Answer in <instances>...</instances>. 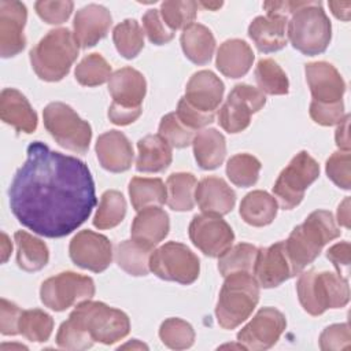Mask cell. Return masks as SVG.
<instances>
[{
	"instance_id": "obj_1",
	"label": "cell",
	"mask_w": 351,
	"mask_h": 351,
	"mask_svg": "<svg viewBox=\"0 0 351 351\" xmlns=\"http://www.w3.org/2000/svg\"><path fill=\"white\" fill-rule=\"evenodd\" d=\"M26 154L8 189L10 208L34 233L64 237L81 226L96 206L90 171L85 162L52 151L41 141L29 144Z\"/></svg>"
},
{
	"instance_id": "obj_2",
	"label": "cell",
	"mask_w": 351,
	"mask_h": 351,
	"mask_svg": "<svg viewBox=\"0 0 351 351\" xmlns=\"http://www.w3.org/2000/svg\"><path fill=\"white\" fill-rule=\"evenodd\" d=\"M339 236L340 229L337 228L330 211H313L284 241L285 252L295 274H300L307 265L315 261L324 245Z\"/></svg>"
},
{
	"instance_id": "obj_3",
	"label": "cell",
	"mask_w": 351,
	"mask_h": 351,
	"mask_svg": "<svg viewBox=\"0 0 351 351\" xmlns=\"http://www.w3.org/2000/svg\"><path fill=\"white\" fill-rule=\"evenodd\" d=\"M29 55L37 77L56 82L69 74L78 56V44L69 29H52L32 48Z\"/></svg>"
},
{
	"instance_id": "obj_4",
	"label": "cell",
	"mask_w": 351,
	"mask_h": 351,
	"mask_svg": "<svg viewBox=\"0 0 351 351\" xmlns=\"http://www.w3.org/2000/svg\"><path fill=\"white\" fill-rule=\"evenodd\" d=\"M296 292L302 307L311 315H321L328 308H341L350 300L347 278L332 271L311 269L302 273Z\"/></svg>"
},
{
	"instance_id": "obj_5",
	"label": "cell",
	"mask_w": 351,
	"mask_h": 351,
	"mask_svg": "<svg viewBox=\"0 0 351 351\" xmlns=\"http://www.w3.org/2000/svg\"><path fill=\"white\" fill-rule=\"evenodd\" d=\"M259 300V284L248 271H237L225 277L219 291L215 315L219 326L234 329L244 322Z\"/></svg>"
},
{
	"instance_id": "obj_6",
	"label": "cell",
	"mask_w": 351,
	"mask_h": 351,
	"mask_svg": "<svg viewBox=\"0 0 351 351\" xmlns=\"http://www.w3.org/2000/svg\"><path fill=\"white\" fill-rule=\"evenodd\" d=\"M295 49L314 56L322 53L332 38V25L321 1H303L291 15L287 30Z\"/></svg>"
},
{
	"instance_id": "obj_7",
	"label": "cell",
	"mask_w": 351,
	"mask_h": 351,
	"mask_svg": "<svg viewBox=\"0 0 351 351\" xmlns=\"http://www.w3.org/2000/svg\"><path fill=\"white\" fill-rule=\"evenodd\" d=\"M69 319L85 330L93 341L112 344L122 340L130 330L129 317L101 302L84 300L69 315Z\"/></svg>"
},
{
	"instance_id": "obj_8",
	"label": "cell",
	"mask_w": 351,
	"mask_h": 351,
	"mask_svg": "<svg viewBox=\"0 0 351 351\" xmlns=\"http://www.w3.org/2000/svg\"><path fill=\"white\" fill-rule=\"evenodd\" d=\"M44 126L55 141L73 152L85 154L92 138L90 125L70 106L62 101L49 103L44 111Z\"/></svg>"
},
{
	"instance_id": "obj_9",
	"label": "cell",
	"mask_w": 351,
	"mask_h": 351,
	"mask_svg": "<svg viewBox=\"0 0 351 351\" xmlns=\"http://www.w3.org/2000/svg\"><path fill=\"white\" fill-rule=\"evenodd\" d=\"M149 270L162 280L188 285L197 280L200 262L185 244L169 241L151 252Z\"/></svg>"
},
{
	"instance_id": "obj_10",
	"label": "cell",
	"mask_w": 351,
	"mask_h": 351,
	"mask_svg": "<svg viewBox=\"0 0 351 351\" xmlns=\"http://www.w3.org/2000/svg\"><path fill=\"white\" fill-rule=\"evenodd\" d=\"M319 165L308 152L300 151L280 173L273 193L285 210H292L304 197L306 189L318 178Z\"/></svg>"
},
{
	"instance_id": "obj_11",
	"label": "cell",
	"mask_w": 351,
	"mask_h": 351,
	"mask_svg": "<svg viewBox=\"0 0 351 351\" xmlns=\"http://www.w3.org/2000/svg\"><path fill=\"white\" fill-rule=\"evenodd\" d=\"M95 295V282L90 277L74 271H63L41 284L40 299L53 311H63L73 304L89 300Z\"/></svg>"
},
{
	"instance_id": "obj_12",
	"label": "cell",
	"mask_w": 351,
	"mask_h": 351,
	"mask_svg": "<svg viewBox=\"0 0 351 351\" xmlns=\"http://www.w3.org/2000/svg\"><path fill=\"white\" fill-rule=\"evenodd\" d=\"M266 103L263 92L248 84H237L228 95L218 112V122L228 133H239L248 128L251 115Z\"/></svg>"
},
{
	"instance_id": "obj_13",
	"label": "cell",
	"mask_w": 351,
	"mask_h": 351,
	"mask_svg": "<svg viewBox=\"0 0 351 351\" xmlns=\"http://www.w3.org/2000/svg\"><path fill=\"white\" fill-rule=\"evenodd\" d=\"M189 239L204 255L215 258L232 247L234 233L221 215L204 213L195 215L191 221Z\"/></svg>"
},
{
	"instance_id": "obj_14",
	"label": "cell",
	"mask_w": 351,
	"mask_h": 351,
	"mask_svg": "<svg viewBox=\"0 0 351 351\" xmlns=\"http://www.w3.org/2000/svg\"><path fill=\"white\" fill-rule=\"evenodd\" d=\"M285 315L274 307H262L237 333V341L245 350L262 351L273 347L285 330Z\"/></svg>"
},
{
	"instance_id": "obj_15",
	"label": "cell",
	"mask_w": 351,
	"mask_h": 351,
	"mask_svg": "<svg viewBox=\"0 0 351 351\" xmlns=\"http://www.w3.org/2000/svg\"><path fill=\"white\" fill-rule=\"evenodd\" d=\"M71 261L81 269L95 273L104 271L112 261L111 241L93 230H81L70 241Z\"/></svg>"
},
{
	"instance_id": "obj_16",
	"label": "cell",
	"mask_w": 351,
	"mask_h": 351,
	"mask_svg": "<svg viewBox=\"0 0 351 351\" xmlns=\"http://www.w3.org/2000/svg\"><path fill=\"white\" fill-rule=\"evenodd\" d=\"M255 280L259 287L274 288L296 276L285 252L284 241L274 243L265 248H258L252 266Z\"/></svg>"
},
{
	"instance_id": "obj_17",
	"label": "cell",
	"mask_w": 351,
	"mask_h": 351,
	"mask_svg": "<svg viewBox=\"0 0 351 351\" xmlns=\"http://www.w3.org/2000/svg\"><path fill=\"white\" fill-rule=\"evenodd\" d=\"M27 19L26 5L16 0L0 1V55L11 58L23 51V27Z\"/></svg>"
},
{
	"instance_id": "obj_18",
	"label": "cell",
	"mask_w": 351,
	"mask_h": 351,
	"mask_svg": "<svg viewBox=\"0 0 351 351\" xmlns=\"http://www.w3.org/2000/svg\"><path fill=\"white\" fill-rule=\"evenodd\" d=\"M313 100L317 103H337L343 100L346 82L336 67L328 62H311L304 67Z\"/></svg>"
},
{
	"instance_id": "obj_19",
	"label": "cell",
	"mask_w": 351,
	"mask_h": 351,
	"mask_svg": "<svg viewBox=\"0 0 351 351\" xmlns=\"http://www.w3.org/2000/svg\"><path fill=\"white\" fill-rule=\"evenodd\" d=\"M112 18L110 11L100 4H88L80 8L73 22V36L81 48L96 45L110 30Z\"/></svg>"
},
{
	"instance_id": "obj_20",
	"label": "cell",
	"mask_w": 351,
	"mask_h": 351,
	"mask_svg": "<svg viewBox=\"0 0 351 351\" xmlns=\"http://www.w3.org/2000/svg\"><path fill=\"white\" fill-rule=\"evenodd\" d=\"M223 90V82L213 71L200 70L189 78L184 99L199 111L215 112L222 101Z\"/></svg>"
},
{
	"instance_id": "obj_21",
	"label": "cell",
	"mask_w": 351,
	"mask_h": 351,
	"mask_svg": "<svg viewBox=\"0 0 351 351\" xmlns=\"http://www.w3.org/2000/svg\"><path fill=\"white\" fill-rule=\"evenodd\" d=\"M95 149L101 167L111 173H122L132 166L133 147L122 132L110 130L100 134Z\"/></svg>"
},
{
	"instance_id": "obj_22",
	"label": "cell",
	"mask_w": 351,
	"mask_h": 351,
	"mask_svg": "<svg viewBox=\"0 0 351 351\" xmlns=\"http://www.w3.org/2000/svg\"><path fill=\"white\" fill-rule=\"evenodd\" d=\"M108 92L112 103L126 108H141L147 92L144 75L133 67H122L111 74Z\"/></svg>"
},
{
	"instance_id": "obj_23",
	"label": "cell",
	"mask_w": 351,
	"mask_h": 351,
	"mask_svg": "<svg viewBox=\"0 0 351 351\" xmlns=\"http://www.w3.org/2000/svg\"><path fill=\"white\" fill-rule=\"evenodd\" d=\"M195 200L203 213L225 215L234 207L236 193L225 180L210 176L197 184Z\"/></svg>"
},
{
	"instance_id": "obj_24",
	"label": "cell",
	"mask_w": 351,
	"mask_h": 351,
	"mask_svg": "<svg viewBox=\"0 0 351 351\" xmlns=\"http://www.w3.org/2000/svg\"><path fill=\"white\" fill-rule=\"evenodd\" d=\"M170 221L165 210L149 206L137 213L132 223V240L152 250L169 233Z\"/></svg>"
},
{
	"instance_id": "obj_25",
	"label": "cell",
	"mask_w": 351,
	"mask_h": 351,
	"mask_svg": "<svg viewBox=\"0 0 351 351\" xmlns=\"http://www.w3.org/2000/svg\"><path fill=\"white\" fill-rule=\"evenodd\" d=\"M1 121L14 126L18 133H33L37 129V114L29 100L16 89L5 88L0 95Z\"/></svg>"
},
{
	"instance_id": "obj_26",
	"label": "cell",
	"mask_w": 351,
	"mask_h": 351,
	"mask_svg": "<svg viewBox=\"0 0 351 351\" xmlns=\"http://www.w3.org/2000/svg\"><path fill=\"white\" fill-rule=\"evenodd\" d=\"M287 23L288 18L278 15L256 16L248 26V36L261 52H276L287 44Z\"/></svg>"
},
{
	"instance_id": "obj_27",
	"label": "cell",
	"mask_w": 351,
	"mask_h": 351,
	"mask_svg": "<svg viewBox=\"0 0 351 351\" xmlns=\"http://www.w3.org/2000/svg\"><path fill=\"white\" fill-rule=\"evenodd\" d=\"M251 47L239 38L223 41L217 52V69L229 78H240L245 75L254 62Z\"/></svg>"
},
{
	"instance_id": "obj_28",
	"label": "cell",
	"mask_w": 351,
	"mask_h": 351,
	"mask_svg": "<svg viewBox=\"0 0 351 351\" xmlns=\"http://www.w3.org/2000/svg\"><path fill=\"white\" fill-rule=\"evenodd\" d=\"M136 169L143 173H160L173 159L171 147L159 134H148L137 141Z\"/></svg>"
},
{
	"instance_id": "obj_29",
	"label": "cell",
	"mask_w": 351,
	"mask_h": 351,
	"mask_svg": "<svg viewBox=\"0 0 351 351\" xmlns=\"http://www.w3.org/2000/svg\"><path fill=\"white\" fill-rule=\"evenodd\" d=\"M197 165L203 170L219 167L226 156V140L217 129H203L197 132L192 141Z\"/></svg>"
},
{
	"instance_id": "obj_30",
	"label": "cell",
	"mask_w": 351,
	"mask_h": 351,
	"mask_svg": "<svg viewBox=\"0 0 351 351\" xmlns=\"http://www.w3.org/2000/svg\"><path fill=\"white\" fill-rule=\"evenodd\" d=\"M278 203L274 196L265 191L247 193L240 203V217L251 226H266L277 215Z\"/></svg>"
},
{
	"instance_id": "obj_31",
	"label": "cell",
	"mask_w": 351,
	"mask_h": 351,
	"mask_svg": "<svg viewBox=\"0 0 351 351\" xmlns=\"http://www.w3.org/2000/svg\"><path fill=\"white\" fill-rule=\"evenodd\" d=\"M180 41L185 56L195 64H206L211 60L215 49V38L204 25L192 23L182 30Z\"/></svg>"
},
{
	"instance_id": "obj_32",
	"label": "cell",
	"mask_w": 351,
	"mask_h": 351,
	"mask_svg": "<svg viewBox=\"0 0 351 351\" xmlns=\"http://www.w3.org/2000/svg\"><path fill=\"white\" fill-rule=\"evenodd\" d=\"M14 240L16 244V263L22 270L38 271L48 263L49 251L43 240L25 230L15 232Z\"/></svg>"
},
{
	"instance_id": "obj_33",
	"label": "cell",
	"mask_w": 351,
	"mask_h": 351,
	"mask_svg": "<svg viewBox=\"0 0 351 351\" xmlns=\"http://www.w3.org/2000/svg\"><path fill=\"white\" fill-rule=\"evenodd\" d=\"M132 206L140 211L149 206H160L167 199V188L160 178L133 177L129 182Z\"/></svg>"
},
{
	"instance_id": "obj_34",
	"label": "cell",
	"mask_w": 351,
	"mask_h": 351,
	"mask_svg": "<svg viewBox=\"0 0 351 351\" xmlns=\"http://www.w3.org/2000/svg\"><path fill=\"white\" fill-rule=\"evenodd\" d=\"M167 206L174 211H189L195 206L196 177L192 173H173L166 181Z\"/></svg>"
},
{
	"instance_id": "obj_35",
	"label": "cell",
	"mask_w": 351,
	"mask_h": 351,
	"mask_svg": "<svg viewBox=\"0 0 351 351\" xmlns=\"http://www.w3.org/2000/svg\"><path fill=\"white\" fill-rule=\"evenodd\" d=\"M151 252L152 250L134 240H125L115 247V261L118 266L130 276H147L149 271Z\"/></svg>"
},
{
	"instance_id": "obj_36",
	"label": "cell",
	"mask_w": 351,
	"mask_h": 351,
	"mask_svg": "<svg viewBox=\"0 0 351 351\" xmlns=\"http://www.w3.org/2000/svg\"><path fill=\"white\" fill-rule=\"evenodd\" d=\"M126 215V200L118 191L110 189L101 195L93 225L99 229H111L122 222Z\"/></svg>"
},
{
	"instance_id": "obj_37",
	"label": "cell",
	"mask_w": 351,
	"mask_h": 351,
	"mask_svg": "<svg viewBox=\"0 0 351 351\" xmlns=\"http://www.w3.org/2000/svg\"><path fill=\"white\" fill-rule=\"evenodd\" d=\"M112 40L117 51L126 59L136 58L144 47V33L136 19H125L117 25Z\"/></svg>"
},
{
	"instance_id": "obj_38",
	"label": "cell",
	"mask_w": 351,
	"mask_h": 351,
	"mask_svg": "<svg viewBox=\"0 0 351 351\" xmlns=\"http://www.w3.org/2000/svg\"><path fill=\"white\" fill-rule=\"evenodd\" d=\"M255 80L261 92L287 95L289 82L285 71L273 59H261L255 67Z\"/></svg>"
},
{
	"instance_id": "obj_39",
	"label": "cell",
	"mask_w": 351,
	"mask_h": 351,
	"mask_svg": "<svg viewBox=\"0 0 351 351\" xmlns=\"http://www.w3.org/2000/svg\"><path fill=\"white\" fill-rule=\"evenodd\" d=\"M258 248L248 243H240L228 248L218 258V270L226 277L237 271H248L252 269Z\"/></svg>"
},
{
	"instance_id": "obj_40",
	"label": "cell",
	"mask_w": 351,
	"mask_h": 351,
	"mask_svg": "<svg viewBox=\"0 0 351 351\" xmlns=\"http://www.w3.org/2000/svg\"><path fill=\"white\" fill-rule=\"evenodd\" d=\"M53 329V319L52 317L40 310H22L19 318V333L25 336L27 340L34 343L47 341Z\"/></svg>"
},
{
	"instance_id": "obj_41",
	"label": "cell",
	"mask_w": 351,
	"mask_h": 351,
	"mask_svg": "<svg viewBox=\"0 0 351 351\" xmlns=\"http://www.w3.org/2000/svg\"><path fill=\"white\" fill-rule=\"evenodd\" d=\"M261 162L250 154L233 155L226 163V176L237 186L247 188L254 185L259 178Z\"/></svg>"
},
{
	"instance_id": "obj_42",
	"label": "cell",
	"mask_w": 351,
	"mask_h": 351,
	"mask_svg": "<svg viewBox=\"0 0 351 351\" xmlns=\"http://www.w3.org/2000/svg\"><path fill=\"white\" fill-rule=\"evenodd\" d=\"M75 80L84 86H97L111 77V66L100 53L86 55L75 67Z\"/></svg>"
},
{
	"instance_id": "obj_43",
	"label": "cell",
	"mask_w": 351,
	"mask_h": 351,
	"mask_svg": "<svg viewBox=\"0 0 351 351\" xmlns=\"http://www.w3.org/2000/svg\"><path fill=\"white\" fill-rule=\"evenodd\" d=\"M160 16L173 30L186 29L191 26L197 14V3L192 0H170L160 4Z\"/></svg>"
},
{
	"instance_id": "obj_44",
	"label": "cell",
	"mask_w": 351,
	"mask_h": 351,
	"mask_svg": "<svg viewBox=\"0 0 351 351\" xmlns=\"http://www.w3.org/2000/svg\"><path fill=\"white\" fill-rule=\"evenodd\" d=\"M159 337L171 350H185L193 344L195 330L181 318H167L159 328Z\"/></svg>"
},
{
	"instance_id": "obj_45",
	"label": "cell",
	"mask_w": 351,
	"mask_h": 351,
	"mask_svg": "<svg viewBox=\"0 0 351 351\" xmlns=\"http://www.w3.org/2000/svg\"><path fill=\"white\" fill-rule=\"evenodd\" d=\"M195 130L185 126L176 112L166 114L159 123V136L173 148H184L192 144Z\"/></svg>"
},
{
	"instance_id": "obj_46",
	"label": "cell",
	"mask_w": 351,
	"mask_h": 351,
	"mask_svg": "<svg viewBox=\"0 0 351 351\" xmlns=\"http://www.w3.org/2000/svg\"><path fill=\"white\" fill-rule=\"evenodd\" d=\"M56 344L64 350L81 351L90 348L93 344V339L74 322L66 319L58 329Z\"/></svg>"
},
{
	"instance_id": "obj_47",
	"label": "cell",
	"mask_w": 351,
	"mask_h": 351,
	"mask_svg": "<svg viewBox=\"0 0 351 351\" xmlns=\"http://www.w3.org/2000/svg\"><path fill=\"white\" fill-rule=\"evenodd\" d=\"M328 177L341 189L351 186V155L350 151L333 152L325 166Z\"/></svg>"
},
{
	"instance_id": "obj_48",
	"label": "cell",
	"mask_w": 351,
	"mask_h": 351,
	"mask_svg": "<svg viewBox=\"0 0 351 351\" xmlns=\"http://www.w3.org/2000/svg\"><path fill=\"white\" fill-rule=\"evenodd\" d=\"M37 15L49 25H60L66 22L74 8L70 0H38L34 4Z\"/></svg>"
},
{
	"instance_id": "obj_49",
	"label": "cell",
	"mask_w": 351,
	"mask_h": 351,
	"mask_svg": "<svg viewBox=\"0 0 351 351\" xmlns=\"http://www.w3.org/2000/svg\"><path fill=\"white\" fill-rule=\"evenodd\" d=\"M143 26L148 40L155 45H163L174 37V32L163 22L159 10H148L143 16Z\"/></svg>"
},
{
	"instance_id": "obj_50",
	"label": "cell",
	"mask_w": 351,
	"mask_h": 351,
	"mask_svg": "<svg viewBox=\"0 0 351 351\" xmlns=\"http://www.w3.org/2000/svg\"><path fill=\"white\" fill-rule=\"evenodd\" d=\"M351 333L347 322L333 324L325 328L319 336V348L324 351H336L350 347Z\"/></svg>"
},
{
	"instance_id": "obj_51",
	"label": "cell",
	"mask_w": 351,
	"mask_h": 351,
	"mask_svg": "<svg viewBox=\"0 0 351 351\" xmlns=\"http://www.w3.org/2000/svg\"><path fill=\"white\" fill-rule=\"evenodd\" d=\"M311 119L322 126H332L339 123L344 118L343 100L337 103H310Z\"/></svg>"
},
{
	"instance_id": "obj_52",
	"label": "cell",
	"mask_w": 351,
	"mask_h": 351,
	"mask_svg": "<svg viewBox=\"0 0 351 351\" xmlns=\"http://www.w3.org/2000/svg\"><path fill=\"white\" fill-rule=\"evenodd\" d=\"M176 114L180 118V121L192 130L206 128L207 125L213 123L214 118H215V112L199 111L197 108L192 107L184 97L180 99V101L177 104Z\"/></svg>"
},
{
	"instance_id": "obj_53",
	"label": "cell",
	"mask_w": 351,
	"mask_h": 351,
	"mask_svg": "<svg viewBox=\"0 0 351 351\" xmlns=\"http://www.w3.org/2000/svg\"><path fill=\"white\" fill-rule=\"evenodd\" d=\"M22 310L12 302L1 298L0 300V332L4 336L19 333V318Z\"/></svg>"
},
{
	"instance_id": "obj_54",
	"label": "cell",
	"mask_w": 351,
	"mask_h": 351,
	"mask_svg": "<svg viewBox=\"0 0 351 351\" xmlns=\"http://www.w3.org/2000/svg\"><path fill=\"white\" fill-rule=\"evenodd\" d=\"M326 258L333 263L337 273L343 276V270H348L351 262V245L348 241H341L332 245L326 251Z\"/></svg>"
},
{
	"instance_id": "obj_55",
	"label": "cell",
	"mask_w": 351,
	"mask_h": 351,
	"mask_svg": "<svg viewBox=\"0 0 351 351\" xmlns=\"http://www.w3.org/2000/svg\"><path fill=\"white\" fill-rule=\"evenodd\" d=\"M141 111H143L141 108H126V107H121L115 103H111V106L108 108V118L112 123L125 126V125L134 122L141 115Z\"/></svg>"
},
{
	"instance_id": "obj_56",
	"label": "cell",
	"mask_w": 351,
	"mask_h": 351,
	"mask_svg": "<svg viewBox=\"0 0 351 351\" xmlns=\"http://www.w3.org/2000/svg\"><path fill=\"white\" fill-rule=\"evenodd\" d=\"M348 123H350V115H344V118L339 122V126L336 129L335 140H336V145L340 148V151H350Z\"/></svg>"
},
{
	"instance_id": "obj_57",
	"label": "cell",
	"mask_w": 351,
	"mask_h": 351,
	"mask_svg": "<svg viewBox=\"0 0 351 351\" xmlns=\"http://www.w3.org/2000/svg\"><path fill=\"white\" fill-rule=\"evenodd\" d=\"M328 5L332 10V14L337 19H341V21H348L350 19L351 1H329Z\"/></svg>"
},
{
	"instance_id": "obj_58",
	"label": "cell",
	"mask_w": 351,
	"mask_h": 351,
	"mask_svg": "<svg viewBox=\"0 0 351 351\" xmlns=\"http://www.w3.org/2000/svg\"><path fill=\"white\" fill-rule=\"evenodd\" d=\"M337 222L344 228H350V197H346L337 208Z\"/></svg>"
},
{
	"instance_id": "obj_59",
	"label": "cell",
	"mask_w": 351,
	"mask_h": 351,
	"mask_svg": "<svg viewBox=\"0 0 351 351\" xmlns=\"http://www.w3.org/2000/svg\"><path fill=\"white\" fill-rule=\"evenodd\" d=\"M0 248H1V262H3V263H5V262H7V259H8V258H10V255H11L12 244H11V241H10L8 236H7L4 232H1V243H0Z\"/></svg>"
},
{
	"instance_id": "obj_60",
	"label": "cell",
	"mask_w": 351,
	"mask_h": 351,
	"mask_svg": "<svg viewBox=\"0 0 351 351\" xmlns=\"http://www.w3.org/2000/svg\"><path fill=\"white\" fill-rule=\"evenodd\" d=\"M119 348H132V350H133V348H138V350H143V348H144V350H148V347H147L145 344L140 343V341H138V340H136V339H134V340H132L130 343H126V344L121 346Z\"/></svg>"
},
{
	"instance_id": "obj_61",
	"label": "cell",
	"mask_w": 351,
	"mask_h": 351,
	"mask_svg": "<svg viewBox=\"0 0 351 351\" xmlns=\"http://www.w3.org/2000/svg\"><path fill=\"white\" fill-rule=\"evenodd\" d=\"M200 5H203L204 8H208V10H217V8H219L221 5H222V1H217V3H206V1H202L200 3Z\"/></svg>"
}]
</instances>
